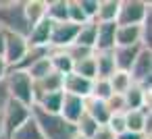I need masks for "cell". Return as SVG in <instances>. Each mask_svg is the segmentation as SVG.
<instances>
[{
    "label": "cell",
    "instance_id": "cell-1",
    "mask_svg": "<svg viewBox=\"0 0 152 139\" xmlns=\"http://www.w3.org/2000/svg\"><path fill=\"white\" fill-rule=\"evenodd\" d=\"M31 116L36 118L44 139H73L77 135L75 125L67 122L61 114H48V112H42L40 108L34 106Z\"/></svg>",
    "mask_w": 152,
    "mask_h": 139
},
{
    "label": "cell",
    "instance_id": "cell-2",
    "mask_svg": "<svg viewBox=\"0 0 152 139\" xmlns=\"http://www.w3.org/2000/svg\"><path fill=\"white\" fill-rule=\"evenodd\" d=\"M0 29L27 38L29 25L23 13V0H0Z\"/></svg>",
    "mask_w": 152,
    "mask_h": 139
},
{
    "label": "cell",
    "instance_id": "cell-3",
    "mask_svg": "<svg viewBox=\"0 0 152 139\" xmlns=\"http://www.w3.org/2000/svg\"><path fill=\"white\" fill-rule=\"evenodd\" d=\"M4 85L11 100L27 108H34V81L25 71H9L4 77Z\"/></svg>",
    "mask_w": 152,
    "mask_h": 139
},
{
    "label": "cell",
    "instance_id": "cell-4",
    "mask_svg": "<svg viewBox=\"0 0 152 139\" xmlns=\"http://www.w3.org/2000/svg\"><path fill=\"white\" fill-rule=\"evenodd\" d=\"M29 116H31V108H27V106H23V104H19V102L9 98L4 108L0 110V120H2V135H4V139H9L11 133H15Z\"/></svg>",
    "mask_w": 152,
    "mask_h": 139
},
{
    "label": "cell",
    "instance_id": "cell-5",
    "mask_svg": "<svg viewBox=\"0 0 152 139\" xmlns=\"http://www.w3.org/2000/svg\"><path fill=\"white\" fill-rule=\"evenodd\" d=\"M129 77L133 85H140L144 91H152V50L142 48L135 62L129 69Z\"/></svg>",
    "mask_w": 152,
    "mask_h": 139
},
{
    "label": "cell",
    "instance_id": "cell-6",
    "mask_svg": "<svg viewBox=\"0 0 152 139\" xmlns=\"http://www.w3.org/2000/svg\"><path fill=\"white\" fill-rule=\"evenodd\" d=\"M150 11H152V4L146 0H121L117 25H142V21Z\"/></svg>",
    "mask_w": 152,
    "mask_h": 139
},
{
    "label": "cell",
    "instance_id": "cell-7",
    "mask_svg": "<svg viewBox=\"0 0 152 139\" xmlns=\"http://www.w3.org/2000/svg\"><path fill=\"white\" fill-rule=\"evenodd\" d=\"M29 50V44H27V38L25 35H19V33H9L7 31V38H4V50H2V58L11 69H15L27 54Z\"/></svg>",
    "mask_w": 152,
    "mask_h": 139
},
{
    "label": "cell",
    "instance_id": "cell-8",
    "mask_svg": "<svg viewBox=\"0 0 152 139\" xmlns=\"http://www.w3.org/2000/svg\"><path fill=\"white\" fill-rule=\"evenodd\" d=\"M77 31H79V25H75V23H69V21L52 23L48 50H65V48H69L71 44H75Z\"/></svg>",
    "mask_w": 152,
    "mask_h": 139
},
{
    "label": "cell",
    "instance_id": "cell-9",
    "mask_svg": "<svg viewBox=\"0 0 152 139\" xmlns=\"http://www.w3.org/2000/svg\"><path fill=\"white\" fill-rule=\"evenodd\" d=\"M90 91H92V81L90 79H86L81 75H75V73H69V75L63 77V93L88 100Z\"/></svg>",
    "mask_w": 152,
    "mask_h": 139
},
{
    "label": "cell",
    "instance_id": "cell-10",
    "mask_svg": "<svg viewBox=\"0 0 152 139\" xmlns=\"http://www.w3.org/2000/svg\"><path fill=\"white\" fill-rule=\"evenodd\" d=\"M83 112H86V100H83V98L63 93V102H61V112H58V114H61L67 122L75 125V122L81 118Z\"/></svg>",
    "mask_w": 152,
    "mask_h": 139
},
{
    "label": "cell",
    "instance_id": "cell-11",
    "mask_svg": "<svg viewBox=\"0 0 152 139\" xmlns=\"http://www.w3.org/2000/svg\"><path fill=\"white\" fill-rule=\"evenodd\" d=\"M115 31H117V23H96L94 52H113L115 50Z\"/></svg>",
    "mask_w": 152,
    "mask_h": 139
},
{
    "label": "cell",
    "instance_id": "cell-12",
    "mask_svg": "<svg viewBox=\"0 0 152 139\" xmlns=\"http://www.w3.org/2000/svg\"><path fill=\"white\" fill-rule=\"evenodd\" d=\"M123 46H142L140 25H117L115 48H123Z\"/></svg>",
    "mask_w": 152,
    "mask_h": 139
},
{
    "label": "cell",
    "instance_id": "cell-13",
    "mask_svg": "<svg viewBox=\"0 0 152 139\" xmlns=\"http://www.w3.org/2000/svg\"><path fill=\"white\" fill-rule=\"evenodd\" d=\"M50 29H52V23L48 19H44L38 25H34L29 29V33H27L29 48H48V44H50Z\"/></svg>",
    "mask_w": 152,
    "mask_h": 139
},
{
    "label": "cell",
    "instance_id": "cell-14",
    "mask_svg": "<svg viewBox=\"0 0 152 139\" xmlns=\"http://www.w3.org/2000/svg\"><path fill=\"white\" fill-rule=\"evenodd\" d=\"M144 46H123V48H115L113 50V60H115V69L117 71H127L131 69V64L135 62L140 50Z\"/></svg>",
    "mask_w": 152,
    "mask_h": 139
},
{
    "label": "cell",
    "instance_id": "cell-15",
    "mask_svg": "<svg viewBox=\"0 0 152 139\" xmlns=\"http://www.w3.org/2000/svg\"><path fill=\"white\" fill-rule=\"evenodd\" d=\"M52 91H63V75L58 73H50L44 79L34 81V104L38 98H42L44 93H52Z\"/></svg>",
    "mask_w": 152,
    "mask_h": 139
},
{
    "label": "cell",
    "instance_id": "cell-16",
    "mask_svg": "<svg viewBox=\"0 0 152 139\" xmlns=\"http://www.w3.org/2000/svg\"><path fill=\"white\" fill-rule=\"evenodd\" d=\"M150 96L152 91H144L140 85H131L125 93H123V100H125V112L127 110H140L144 106H150ZM152 108V106H150Z\"/></svg>",
    "mask_w": 152,
    "mask_h": 139
},
{
    "label": "cell",
    "instance_id": "cell-17",
    "mask_svg": "<svg viewBox=\"0 0 152 139\" xmlns=\"http://www.w3.org/2000/svg\"><path fill=\"white\" fill-rule=\"evenodd\" d=\"M23 13L29 29L46 19V0H23Z\"/></svg>",
    "mask_w": 152,
    "mask_h": 139
},
{
    "label": "cell",
    "instance_id": "cell-18",
    "mask_svg": "<svg viewBox=\"0 0 152 139\" xmlns=\"http://www.w3.org/2000/svg\"><path fill=\"white\" fill-rule=\"evenodd\" d=\"M119 2L121 0H98V11H96L94 21L96 23H117Z\"/></svg>",
    "mask_w": 152,
    "mask_h": 139
},
{
    "label": "cell",
    "instance_id": "cell-19",
    "mask_svg": "<svg viewBox=\"0 0 152 139\" xmlns=\"http://www.w3.org/2000/svg\"><path fill=\"white\" fill-rule=\"evenodd\" d=\"M48 60H50V67L54 73L63 75V77L73 73V60L67 56L65 50H48Z\"/></svg>",
    "mask_w": 152,
    "mask_h": 139
},
{
    "label": "cell",
    "instance_id": "cell-20",
    "mask_svg": "<svg viewBox=\"0 0 152 139\" xmlns=\"http://www.w3.org/2000/svg\"><path fill=\"white\" fill-rule=\"evenodd\" d=\"M94 62H96V79H108L117 71L113 52H94Z\"/></svg>",
    "mask_w": 152,
    "mask_h": 139
},
{
    "label": "cell",
    "instance_id": "cell-21",
    "mask_svg": "<svg viewBox=\"0 0 152 139\" xmlns=\"http://www.w3.org/2000/svg\"><path fill=\"white\" fill-rule=\"evenodd\" d=\"M86 114L90 118H94L98 125H106L108 118H110V112H108L106 104L102 100H96V98H88L86 100Z\"/></svg>",
    "mask_w": 152,
    "mask_h": 139
},
{
    "label": "cell",
    "instance_id": "cell-22",
    "mask_svg": "<svg viewBox=\"0 0 152 139\" xmlns=\"http://www.w3.org/2000/svg\"><path fill=\"white\" fill-rule=\"evenodd\" d=\"M61 102H63V91H52V93H44L42 98H38L34 106L40 108L42 112L58 114L61 112Z\"/></svg>",
    "mask_w": 152,
    "mask_h": 139
},
{
    "label": "cell",
    "instance_id": "cell-23",
    "mask_svg": "<svg viewBox=\"0 0 152 139\" xmlns=\"http://www.w3.org/2000/svg\"><path fill=\"white\" fill-rule=\"evenodd\" d=\"M9 139H44V137H42V131H40L36 118L29 116V118H27V120L15 131V133H11Z\"/></svg>",
    "mask_w": 152,
    "mask_h": 139
},
{
    "label": "cell",
    "instance_id": "cell-24",
    "mask_svg": "<svg viewBox=\"0 0 152 139\" xmlns=\"http://www.w3.org/2000/svg\"><path fill=\"white\" fill-rule=\"evenodd\" d=\"M46 19L50 23L67 21V0H46Z\"/></svg>",
    "mask_w": 152,
    "mask_h": 139
},
{
    "label": "cell",
    "instance_id": "cell-25",
    "mask_svg": "<svg viewBox=\"0 0 152 139\" xmlns=\"http://www.w3.org/2000/svg\"><path fill=\"white\" fill-rule=\"evenodd\" d=\"M75 44L94 50V44H96V21H88V23L79 25V31H77V38H75Z\"/></svg>",
    "mask_w": 152,
    "mask_h": 139
},
{
    "label": "cell",
    "instance_id": "cell-26",
    "mask_svg": "<svg viewBox=\"0 0 152 139\" xmlns=\"http://www.w3.org/2000/svg\"><path fill=\"white\" fill-rule=\"evenodd\" d=\"M108 83H110V89L113 93H125L133 83H131V77L127 71H115L110 77H108Z\"/></svg>",
    "mask_w": 152,
    "mask_h": 139
},
{
    "label": "cell",
    "instance_id": "cell-27",
    "mask_svg": "<svg viewBox=\"0 0 152 139\" xmlns=\"http://www.w3.org/2000/svg\"><path fill=\"white\" fill-rule=\"evenodd\" d=\"M25 73L29 75V79H31V81H38V79H44L46 75H50V73H52V67H50V60H48V54H46L44 58H40V60H36L34 64H29Z\"/></svg>",
    "mask_w": 152,
    "mask_h": 139
},
{
    "label": "cell",
    "instance_id": "cell-28",
    "mask_svg": "<svg viewBox=\"0 0 152 139\" xmlns=\"http://www.w3.org/2000/svg\"><path fill=\"white\" fill-rule=\"evenodd\" d=\"M73 73H75V75H81V77H86V79H90V81H94V79H96V62H94V54H92L90 58H83V60L75 62V64H73Z\"/></svg>",
    "mask_w": 152,
    "mask_h": 139
},
{
    "label": "cell",
    "instance_id": "cell-29",
    "mask_svg": "<svg viewBox=\"0 0 152 139\" xmlns=\"http://www.w3.org/2000/svg\"><path fill=\"white\" fill-rule=\"evenodd\" d=\"M100 125L94 120V118H90L86 112L81 114V118L75 122V131H77V135H81L83 139H90L94 133H96V129H98Z\"/></svg>",
    "mask_w": 152,
    "mask_h": 139
},
{
    "label": "cell",
    "instance_id": "cell-30",
    "mask_svg": "<svg viewBox=\"0 0 152 139\" xmlns=\"http://www.w3.org/2000/svg\"><path fill=\"white\" fill-rule=\"evenodd\" d=\"M67 21L69 23H75V25H83L88 23L90 19L86 17V13L81 11L77 0H67Z\"/></svg>",
    "mask_w": 152,
    "mask_h": 139
},
{
    "label": "cell",
    "instance_id": "cell-31",
    "mask_svg": "<svg viewBox=\"0 0 152 139\" xmlns=\"http://www.w3.org/2000/svg\"><path fill=\"white\" fill-rule=\"evenodd\" d=\"M110 93H113V89H110L108 79H94V81H92V91H90V98H96V100H102V102H104Z\"/></svg>",
    "mask_w": 152,
    "mask_h": 139
},
{
    "label": "cell",
    "instance_id": "cell-32",
    "mask_svg": "<svg viewBox=\"0 0 152 139\" xmlns=\"http://www.w3.org/2000/svg\"><path fill=\"white\" fill-rule=\"evenodd\" d=\"M65 52H67V56L73 60V64L79 62V60H83V58H90V56L94 54V50L83 48V46H77V44H71L69 48H65Z\"/></svg>",
    "mask_w": 152,
    "mask_h": 139
},
{
    "label": "cell",
    "instance_id": "cell-33",
    "mask_svg": "<svg viewBox=\"0 0 152 139\" xmlns=\"http://www.w3.org/2000/svg\"><path fill=\"white\" fill-rule=\"evenodd\" d=\"M106 108L110 114H123L125 112V100H123V93H110L106 100H104Z\"/></svg>",
    "mask_w": 152,
    "mask_h": 139
},
{
    "label": "cell",
    "instance_id": "cell-34",
    "mask_svg": "<svg viewBox=\"0 0 152 139\" xmlns=\"http://www.w3.org/2000/svg\"><path fill=\"white\" fill-rule=\"evenodd\" d=\"M106 127H108L115 135L125 133V116H123V114H110V118H108Z\"/></svg>",
    "mask_w": 152,
    "mask_h": 139
},
{
    "label": "cell",
    "instance_id": "cell-35",
    "mask_svg": "<svg viewBox=\"0 0 152 139\" xmlns=\"http://www.w3.org/2000/svg\"><path fill=\"white\" fill-rule=\"evenodd\" d=\"M77 2H79L81 11L86 13V17H88L90 21H94L96 11H98V0H77Z\"/></svg>",
    "mask_w": 152,
    "mask_h": 139
},
{
    "label": "cell",
    "instance_id": "cell-36",
    "mask_svg": "<svg viewBox=\"0 0 152 139\" xmlns=\"http://www.w3.org/2000/svg\"><path fill=\"white\" fill-rule=\"evenodd\" d=\"M90 139H117V135H115L106 125H100V127L96 129V133H94Z\"/></svg>",
    "mask_w": 152,
    "mask_h": 139
},
{
    "label": "cell",
    "instance_id": "cell-37",
    "mask_svg": "<svg viewBox=\"0 0 152 139\" xmlns=\"http://www.w3.org/2000/svg\"><path fill=\"white\" fill-rule=\"evenodd\" d=\"M9 102V91H7V85H4V79L0 81V110L4 108V104Z\"/></svg>",
    "mask_w": 152,
    "mask_h": 139
},
{
    "label": "cell",
    "instance_id": "cell-38",
    "mask_svg": "<svg viewBox=\"0 0 152 139\" xmlns=\"http://www.w3.org/2000/svg\"><path fill=\"white\" fill-rule=\"evenodd\" d=\"M117 139H144V135H140V133H129V131H125V133L117 135Z\"/></svg>",
    "mask_w": 152,
    "mask_h": 139
},
{
    "label": "cell",
    "instance_id": "cell-39",
    "mask_svg": "<svg viewBox=\"0 0 152 139\" xmlns=\"http://www.w3.org/2000/svg\"><path fill=\"white\" fill-rule=\"evenodd\" d=\"M7 73H9V67H7V62H4V58L0 56V81H2L4 77H7Z\"/></svg>",
    "mask_w": 152,
    "mask_h": 139
},
{
    "label": "cell",
    "instance_id": "cell-40",
    "mask_svg": "<svg viewBox=\"0 0 152 139\" xmlns=\"http://www.w3.org/2000/svg\"><path fill=\"white\" fill-rule=\"evenodd\" d=\"M4 38H7V31L0 29V56H2V50H4Z\"/></svg>",
    "mask_w": 152,
    "mask_h": 139
},
{
    "label": "cell",
    "instance_id": "cell-41",
    "mask_svg": "<svg viewBox=\"0 0 152 139\" xmlns=\"http://www.w3.org/2000/svg\"><path fill=\"white\" fill-rule=\"evenodd\" d=\"M0 137H4V135H2V120H0Z\"/></svg>",
    "mask_w": 152,
    "mask_h": 139
},
{
    "label": "cell",
    "instance_id": "cell-42",
    "mask_svg": "<svg viewBox=\"0 0 152 139\" xmlns=\"http://www.w3.org/2000/svg\"><path fill=\"white\" fill-rule=\"evenodd\" d=\"M73 139H83V137H81V135H75V137H73Z\"/></svg>",
    "mask_w": 152,
    "mask_h": 139
},
{
    "label": "cell",
    "instance_id": "cell-43",
    "mask_svg": "<svg viewBox=\"0 0 152 139\" xmlns=\"http://www.w3.org/2000/svg\"><path fill=\"white\" fill-rule=\"evenodd\" d=\"M0 139H4V137H0Z\"/></svg>",
    "mask_w": 152,
    "mask_h": 139
}]
</instances>
